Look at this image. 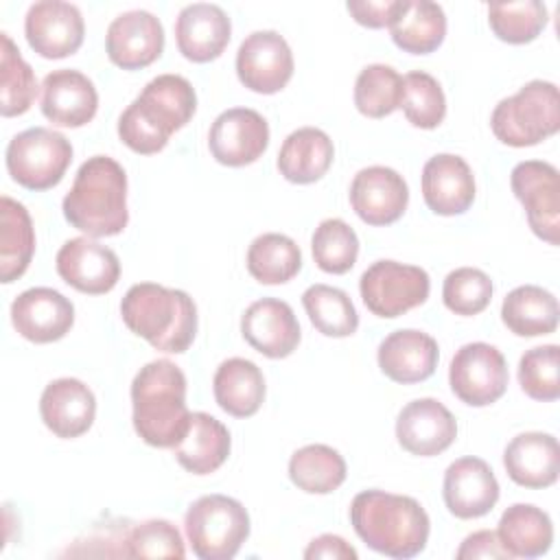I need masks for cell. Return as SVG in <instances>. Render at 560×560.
I'll use <instances>...</instances> for the list:
<instances>
[{"label":"cell","mask_w":560,"mask_h":560,"mask_svg":"<svg viewBox=\"0 0 560 560\" xmlns=\"http://www.w3.org/2000/svg\"><path fill=\"white\" fill-rule=\"evenodd\" d=\"M350 523L357 536L374 551L407 560L418 556L429 540V514L405 494L363 490L350 503Z\"/></svg>","instance_id":"obj_1"},{"label":"cell","mask_w":560,"mask_h":560,"mask_svg":"<svg viewBox=\"0 0 560 560\" xmlns=\"http://www.w3.org/2000/svg\"><path fill=\"white\" fill-rule=\"evenodd\" d=\"M197 109V94L188 79L160 74L151 79L118 118L120 140L140 155L158 153Z\"/></svg>","instance_id":"obj_2"},{"label":"cell","mask_w":560,"mask_h":560,"mask_svg":"<svg viewBox=\"0 0 560 560\" xmlns=\"http://www.w3.org/2000/svg\"><path fill=\"white\" fill-rule=\"evenodd\" d=\"M66 221L88 236H116L127 228V175L109 155L88 158L61 203Z\"/></svg>","instance_id":"obj_3"},{"label":"cell","mask_w":560,"mask_h":560,"mask_svg":"<svg viewBox=\"0 0 560 560\" xmlns=\"http://www.w3.org/2000/svg\"><path fill=\"white\" fill-rule=\"evenodd\" d=\"M133 429L149 446L173 448L190 424L186 376L168 359L149 361L131 383Z\"/></svg>","instance_id":"obj_4"},{"label":"cell","mask_w":560,"mask_h":560,"mask_svg":"<svg viewBox=\"0 0 560 560\" xmlns=\"http://www.w3.org/2000/svg\"><path fill=\"white\" fill-rule=\"evenodd\" d=\"M120 315L133 335L160 352H186L197 335V306L182 289L138 282L125 293Z\"/></svg>","instance_id":"obj_5"},{"label":"cell","mask_w":560,"mask_h":560,"mask_svg":"<svg viewBox=\"0 0 560 560\" xmlns=\"http://www.w3.org/2000/svg\"><path fill=\"white\" fill-rule=\"evenodd\" d=\"M497 140L508 147H534L560 129V94L551 81H529L499 101L490 116Z\"/></svg>","instance_id":"obj_6"},{"label":"cell","mask_w":560,"mask_h":560,"mask_svg":"<svg viewBox=\"0 0 560 560\" xmlns=\"http://www.w3.org/2000/svg\"><path fill=\"white\" fill-rule=\"evenodd\" d=\"M184 527L197 558L230 560L249 536V514L232 497L206 494L190 503Z\"/></svg>","instance_id":"obj_7"},{"label":"cell","mask_w":560,"mask_h":560,"mask_svg":"<svg viewBox=\"0 0 560 560\" xmlns=\"http://www.w3.org/2000/svg\"><path fill=\"white\" fill-rule=\"evenodd\" d=\"M70 162V140L48 127H31L13 136L7 147V171L13 182L28 190H48L57 186Z\"/></svg>","instance_id":"obj_8"},{"label":"cell","mask_w":560,"mask_h":560,"mask_svg":"<svg viewBox=\"0 0 560 560\" xmlns=\"http://www.w3.org/2000/svg\"><path fill=\"white\" fill-rule=\"evenodd\" d=\"M431 289L429 273L416 265L396 260H376L361 280V300L370 313L383 319H394L427 302Z\"/></svg>","instance_id":"obj_9"},{"label":"cell","mask_w":560,"mask_h":560,"mask_svg":"<svg viewBox=\"0 0 560 560\" xmlns=\"http://www.w3.org/2000/svg\"><path fill=\"white\" fill-rule=\"evenodd\" d=\"M448 383L462 402L470 407L492 405L508 389L505 357L490 343H466L451 361Z\"/></svg>","instance_id":"obj_10"},{"label":"cell","mask_w":560,"mask_h":560,"mask_svg":"<svg viewBox=\"0 0 560 560\" xmlns=\"http://www.w3.org/2000/svg\"><path fill=\"white\" fill-rule=\"evenodd\" d=\"M512 192L527 212L532 232L549 245L560 243V184L549 162L525 160L512 168Z\"/></svg>","instance_id":"obj_11"},{"label":"cell","mask_w":560,"mask_h":560,"mask_svg":"<svg viewBox=\"0 0 560 560\" xmlns=\"http://www.w3.org/2000/svg\"><path fill=\"white\" fill-rule=\"evenodd\" d=\"M238 81L258 94L280 92L293 77V52L276 31L247 35L236 52Z\"/></svg>","instance_id":"obj_12"},{"label":"cell","mask_w":560,"mask_h":560,"mask_svg":"<svg viewBox=\"0 0 560 560\" xmlns=\"http://www.w3.org/2000/svg\"><path fill=\"white\" fill-rule=\"evenodd\" d=\"M28 46L44 59H63L74 55L85 35L81 11L61 0H42L28 7L24 18Z\"/></svg>","instance_id":"obj_13"},{"label":"cell","mask_w":560,"mask_h":560,"mask_svg":"<svg viewBox=\"0 0 560 560\" xmlns=\"http://www.w3.org/2000/svg\"><path fill=\"white\" fill-rule=\"evenodd\" d=\"M269 144L267 120L249 107H232L221 112L210 131L208 147L212 158L223 166H245L256 162Z\"/></svg>","instance_id":"obj_14"},{"label":"cell","mask_w":560,"mask_h":560,"mask_svg":"<svg viewBox=\"0 0 560 560\" xmlns=\"http://www.w3.org/2000/svg\"><path fill=\"white\" fill-rule=\"evenodd\" d=\"M55 267L66 284L88 295L112 291L120 278V262L114 249L88 236L66 241L57 252Z\"/></svg>","instance_id":"obj_15"},{"label":"cell","mask_w":560,"mask_h":560,"mask_svg":"<svg viewBox=\"0 0 560 560\" xmlns=\"http://www.w3.org/2000/svg\"><path fill=\"white\" fill-rule=\"evenodd\" d=\"M11 324L18 335L33 343L59 341L74 324V306L50 287H33L13 300Z\"/></svg>","instance_id":"obj_16"},{"label":"cell","mask_w":560,"mask_h":560,"mask_svg":"<svg viewBox=\"0 0 560 560\" xmlns=\"http://www.w3.org/2000/svg\"><path fill=\"white\" fill-rule=\"evenodd\" d=\"M105 48L109 61L122 70L147 68L164 50L162 22L142 9L120 13L107 28Z\"/></svg>","instance_id":"obj_17"},{"label":"cell","mask_w":560,"mask_h":560,"mask_svg":"<svg viewBox=\"0 0 560 560\" xmlns=\"http://www.w3.org/2000/svg\"><path fill=\"white\" fill-rule=\"evenodd\" d=\"M398 444L418 457L444 453L457 438L455 416L435 398L407 402L396 418Z\"/></svg>","instance_id":"obj_18"},{"label":"cell","mask_w":560,"mask_h":560,"mask_svg":"<svg viewBox=\"0 0 560 560\" xmlns=\"http://www.w3.org/2000/svg\"><path fill=\"white\" fill-rule=\"evenodd\" d=\"M407 203V182L389 166L361 168L350 184V206L368 225H389L398 221Z\"/></svg>","instance_id":"obj_19"},{"label":"cell","mask_w":560,"mask_h":560,"mask_svg":"<svg viewBox=\"0 0 560 560\" xmlns=\"http://www.w3.org/2000/svg\"><path fill=\"white\" fill-rule=\"evenodd\" d=\"M241 332L254 350L269 359L289 357L302 337L293 308L276 298L249 304L241 317Z\"/></svg>","instance_id":"obj_20"},{"label":"cell","mask_w":560,"mask_h":560,"mask_svg":"<svg viewBox=\"0 0 560 560\" xmlns=\"http://www.w3.org/2000/svg\"><path fill=\"white\" fill-rule=\"evenodd\" d=\"M442 494L453 516L479 518L497 505L499 481L483 459L462 457L446 468Z\"/></svg>","instance_id":"obj_21"},{"label":"cell","mask_w":560,"mask_h":560,"mask_svg":"<svg viewBox=\"0 0 560 560\" xmlns=\"http://www.w3.org/2000/svg\"><path fill=\"white\" fill-rule=\"evenodd\" d=\"M422 197L435 214H464L475 201V177L468 162L453 153L433 155L422 168Z\"/></svg>","instance_id":"obj_22"},{"label":"cell","mask_w":560,"mask_h":560,"mask_svg":"<svg viewBox=\"0 0 560 560\" xmlns=\"http://www.w3.org/2000/svg\"><path fill=\"white\" fill-rule=\"evenodd\" d=\"M98 109L94 83L79 70H52L42 81V114L59 127H83Z\"/></svg>","instance_id":"obj_23"},{"label":"cell","mask_w":560,"mask_h":560,"mask_svg":"<svg viewBox=\"0 0 560 560\" xmlns=\"http://www.w3.org/2000/svg\"><path fill=\"white\" fill-rule=\"evenodd\" d=\"M232 35L228 13L208 2L186 4L175 20V39L179 52L195 63H208L217 59Z\"/></svg>","instance_id":"obj_24"},{"label":"cell","mask_w":560,"mask_h":560,"mask_svg":"<svg viewBox=\"0 0 560 560\" xmlns=\"http://www.w3.org/2000/svg\"><path fill=\"white\" fill-rule=\"evenodd\" d=\"M44 424L63 440L83 435L96 416V398L79 378H57L48 383L39 398Z\"/></svg>","instance_id":"obj_25"},{"label":"cell","mask_w":560,"mask_h":560,"mask_svg":"<svg viewBox=\"0 0 560 560\" xmlns=\"http://www.w3.org/2000/svg\"><path fill=\"white\" fill-rule=\"evenodd\" d=\"M438 341L413 328L389 332L378 346L381 372L400 385L427 381L438 365Z\"/></svg>","instance_id":"obj_26"},{"label":"cell","mask_w":560,"mask_h":560,"mask_svg":"<svg viewBox=\"0 0 560 560\" xmlns=\"http://www.w3.org/2000/svg\"><path fill=\"white\" fill-rule=\"evenodd\" d=\"M508 477L523 488H547L558 481L560 446L551 433L527 431L512 438L503 451Z\"/></svg>","instance_id":"obj_27"},{"label":"cell","mask_w":560,"mask_h":560,"mask_svg":"<svg viewBox=\"0 0 560 560\" xmlns=\"http://www.w3.org/2000/svg\"><path fill=\"white\" fill-rule=\"evenodd\" d=\"M230 431L223 422L206 411L190 413L184 438L173 446L179 466L192 475L214 472L230 455Z\"/></svg>","instance_id":"obj_28"},{"label":"cell","mask_w":560,"mask_h":560,"mask_svg":"<svg viewBox=\"0 0 560 560\" xmlns=\"http://www.w3.org/2000/svg\"><path fill=\"white\" fill-rule=\"evenodd\" d=\"M335 158L332 140L317 127H302L287 136L278 153V171L287 182L313 184L326 175Z\"/></svg>","instance_id":"obj_29"},{"label":"cell","mask_w":560,"mask_h":560,"mask_svg":"<svg viewBox=\"0 0 560 560\" xmlns=\"http://www.w3.org/2000/svg\"><path fill=\"white\" fill-rule=\"evenodd\" d=\"M212 389L217 405L225 413L249 418L265 400V376L254 361L232 357L217 368Z\"/></svg>","instance_id":"obj_30"},{"label":"cell","mask_w":560,"mask_h":560,"mask_svg":"<svg viewBox=\"0 0 560 560\" xmlns=\"http://www.w3.org/2000/svg\"><path fill=\"white\" fill-rule=\"evenodd\" d=\"M497 536L510 558H538L553 542V525L547 512L532 503L510 505L501 518Z\"/></svg>","instance_id":"obj_31"},{"label":"cell","mask_w":560,"mask_h":560,"mask_svg":"<svg viewBox=\"0 0 560 560\" xmlns=\"http://www.w3.org/2000/svg\"><path fill=\"white\" fill-rule=\"evenodd\" d=\"M394 44L411 55H429L440 48L446 35L444 9L429 0H405L389 24Z\"/></svg>","instance_id":"obj_32"},{"label":"cell","mask_w":560,"mask_h":560,"mask_svg":"<svg viewBox=\"0 0 560 560\" xmlns=\"http://www.w3.org/2000/svg\"><path fill=\"white\" fill-rule=\"evenodd\" d=\"M558 315L556 295L536 284L512 289L501 304L503 324L518 337L553 332L558 328Z\"/></svg>","instance_id":"obj_33"},{"label":"cell","mask_w":560,"mask_h":560,"mask_svg":"<svg viewBox=\"0 0 560 560\" xmlns=\"http://www.w3.org/2000/svg\"><path fill=\"white\" fill-rule=\"evenodd\" d=\"M35 252V230L28 210L11 199H0V280H18L31 265Z\"/></svg>","instance_id":"obj_34"},{"label":"cell","mask_w":560,"mask_h":560,"mask_svg":"<svg viewBox=\"0 0 560 560\" xmlns=\"http://www.w3.org/2000/svg\"><path fill=\"white\" fill-rule=\"evenodd\" d=\"M300 269L302 252L287 234H260L247 249V271L260 284H284L298 276Z\"/></svg>","instance_id":"obj_35"},{"label":"cell","mask_w":560,"mask_h":560,"mask_svg":"<svg viewBox=\"0 0 560 560\" xmlns=\"http://www.w3.org/2000/svg\"><path fill=\"white\" fill-rule=\"evenodd\" d=\"M289 477L308 494H328L346 481V462L332 446L308 444L291 455Z\"/></svg>","instance_id":"obj_36"},{"label":"cell","mask_w":560,"mask_h":560,"mask_svg":"<svg viewBox=\"0 0 560 560\" xmlns=\"http://www.w3.org/2000/svg\"><path fill=\"white\" fill-rule=\"evenodd\" d=\"M0 114L4 118L22 116L37 96V81L9 33H0Z\"/></svg>","instance_id":"obj_37"},{"label":"cell","mask_w":560,"mask_h":560,"mask_svg":"<svg viewBox=\"0 0 560 560\" xmlns=\"http://www.w3.org/2000/svg\"><path fill=\"white\" fill-rule=\"evenodd\" d=\"M311 324L326 337H350L359 328V315L346 291L328 284H311L302 293Z\"/></svg>","instance_id":"obj_38"},{"label":"cell","mask_w":560,"mask_h":560,"mask_svg":"<svg viewBox=\"0 0 560 560\" xmlns=\"http://www.w3.org/2000/svg\"><path fill=\"white\" fill-rule=\"evenodd\" d=\"M402 77L385 63L365 66L354 81V105L368 118H385L400 107Z\"/></svg>","instance_id":"obj_39"},{"label":"cell","mask_w":560,"mask_h":560,"mask_svg":"<svg viewBox=\"0 0 560 560\" xmlns=\"http://www.w3.org/2000/svg\"><path fill=\"white\" fill-rule=\"evenodd\" d=\"M311 252L315 265L326 271L341 276L350 271L359 256L357 232L343 219H324L311 238Z\"/></svg>","instance_id":"obj_40"},{"label":"cell","mask_w":560,"mask_h":560,"mask_svg":"<svg viewBox=\"0 0 560 560\" xmlns=\"http://www.w3.org/2000/svg\"><path fill=\"white\" fill-rule=\"evenodd\" d=\"M547 7L538 0L497 2L488 7V24L492 33L508 44L534 42L547 26Z\"/></svg>","instance_id":"obj_41"},{"label":"cell","mask_w":560,"mask_h":560,"mask_svg":"<svg viewBox=\"0 0 560 560\" xmlns=\"http://www.w3.org/2000/svg\"><path fill=\"white\" fill-rule=\"evenodd\" d=\"M400 107L405 118L420 129H435L446 116V98L435 77L413 70L402 77Z\"/></svg>","instance_id":"obj_42"},{"label":"cell","mask_w":560,"mask_h":560,"mask_svg":"<svg viewBox=\"0 0 560 560\" xmlns=\"http://www.w3.org/2000/svg\"><path fill=\"white\" fill-rule=\"evenodd\" d=\"M518 383L534 400H556L560 396V348L547 343L527 350L518 361Z\"/></svg>","instance_id":"obj_43"},{"label":"cell","mask_w":560,"mask_h":560,"mask_svg":"<svg viewBox=\"0 0 560 560\" xmlns=\"http://www.w3.org/2000/svg\"><path fill=\"white\" fill-rule=\"evenodd\" d=\"M444 306L455 315H477L492 300V280L486 271L475 267H459L444 278Z\"/></svg>","instance_id":"obj_44"},{"label":"cell","mask_w":560,"mask_h":560,"mask_svg":"<svg viewBox=\"0 0 560 560\" xmlns=\"http://www.w3.org/2000/svg\"><path fill=\"white\" fill-rule=\"evenodd\" d=\"M125 556L129 558H184V540L177 527L162 518L144 521L125 536Z\"/></svg>","instance_id":"obj_45"},{"label":"cell","mask_w":560,"mask_h":560,"mask_svg":"<svg viewBox=\"0 0 560 560\" xmlns=\"http://www.w3.org/2000/svg\"><path fill=\"white\" fill-rule=\"evenodd\" d=\"M402 2L405 0H381V2H374V0H350L346 4V9L354 18V22H359L361 26L383 28V26H389L396 20L398 11L402 9Z\"/></svg>","instance_id":"obj_46"},{"label":"cell","mask_w":560,"mask_h":560,"mask_svg":"<svg viewBox=\"0 0 560 560\" xmlns=\"http://www.w3.org/2000/svg\"><path fill=\"white\" fill-rule=\"evenodd\" d=\"M457 560H472V558H510V553L503 549L497 532L492 529H479L464 538L462 547L455 553Z\"/></svg>","instance_id":"obj_47"},{"label":"cell","mask_w":560,"mask_h":560,"mask_svg":"<svg viewBox=\"0 0 560 560\" xmlns=\"http://www.w3.org/2000/svg\"><path fill=\"white\" fill-rule=\"evenodd\" d=\"M304 558H324V560H354L357 549L350 547L341 536L335 534H322L311 540V545L304 551Z\"/></svg>","instance_id":"obj_48"}]
</instances>
